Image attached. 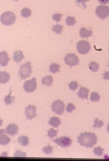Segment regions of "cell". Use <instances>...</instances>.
<instances>
[{
  "mask_svg": "<svg viewBox=\"0 0 109 161\" xmlns=\"http://www.w3.org/2000/svg\"><path fill=\"white\" fill-rule=\"evenodd\" d=\"M77 140L80 145L89 148L93 147L97 143V137L93 133L85 132L81 133Z\"/></svg>",
  "mask_w": 109,
  "mask_h": 161,
  "instance_id": "1",
  "label": "cell"
},
{
  "mask_svg": "<svg viewBox=\"0 0 109 161\" xmlns=\"http://www.w3.org/2000/svg\"><path fill=\"white\" fill-rule=\"evenodd\" d=\"M16 16L11 11L6 12L1 16V21L4 26H9L15 23Z\"/></svg>",
  "mask_w": 109,
  "mask_h": 161,
  "instance_id": "2",
  "label": "cell"
},
{
  "mask_svg": "<svg viewBox=\"0 0 109 161\" xmlns=\"http://www.w3.org/2000/svg\"><path fill=\"white\" fill-rule=\"evenodd\" d=\"M32 67L30 62H26L25 64L20 66L19 75L21 80H25L30 76L32 73Z\"/></svg>",
  "mask_w": 109,
  "mask_h": 161,
  "instance_id": "3",
  "label": "cell"
},
{
  "mask_svg": "<svg viewBox=\"0 0 109 161\" xmlns=\"http://www.w3.org/2000/svg\"><path fill=\"white\" fill-rule=\"evenodd\" d=\"M76 49L79 53L84 55L88 53L91 49L90 43L87 41L82 40L77 44Z\"/></svg>",
  "mask_w": 109,
  "mask_h": 161,
  "instance_id": "4",
  "label": "cell"
},
{
  "mask_svg": "<svg viewBox=\"0 0 109 161\" xmlns=\"http://www.w3.org/2000/svg\"><path fill=\"white\" fill-rule=\"evenodd\" d=\"M96 13L101 19H104L108 18L109 15V7L104 5L99 6L96 9Z\"/></svg>",
  "mask_w": 109,
  "mask_h": 161,
  "instance_id": "5",
  "label": "cell"
},
{
  "mask_svg": "<svg viewBox=\"0 0 109 161\" xmlns=\"http://www.w3.org/2000/svg\"><path fill=\"white\" fill-rule=\"evenodd\" d=\"M65 106L63 101L57 100L53 103L52 106V110L56 114L61 115L65 111Z\"/></svg>",
  "mask_w": 109,
  "mask_h": 161,
  "instance_id": "6",
  "label": "cell"
},
{
  "mask_svg": "<svg viewBox=\"0 0 109 161\" xmlns=\"http://www.w3.org/2000/svg\"><path fill=\"white\" fill-rule=\"evenodd\" d=\"M37 88V83L36 78H33L31 80L26 81L24 83L23 88L27 92H32Z\"/></svg>",
  "mask_w": 109,
  "mask_h": 161,
  "instance_id": "7",
  "label": "cell"
},
{
  "mask_svg": "<svg viewBox=\"0 0 109 161\" xmlns=\"http://www.w3.org/2000/svg\"><path fill=\"white\" fill-rule=\"evenodd\" d=\"M66 64L70 66H74L78 64L79 59L75 54H67L65 58Z\"/></svg>",
  "mask_w": 109,
  "mask_h": 161,
  "instance_id": "8",
  "label": "cell"
},
{
  "mask_svg": "<svg viewBox=\"0 0 109 161\" xmlns=\"http://www.w3.org/2000/svg\"><path fill=\"white\" fill-rule=\"evenodd\" d=\"M53 142L62 147H68L72 144V143L71 138L67 137H63L55 139L53 140Z\"/></svg>",
  "mask_w": 109,
  "mask_h": 161,
  "instance_id": "9",
  "label": "cell"
},
{
  "mask_svg": "<svg viewBox=\"0 0 109 161\" xmlns=\"http://www.w3.org/2000/svg\"><path fill=\"white\" fill-rule=\"evenodd\" d=\"M25 109L26 111L25 112V114H26L27 119H32L36 116V108L35 106L29 105L27 107L25 108Z\"/></svg>",
  "mask_w": 109,
  "mask_h": 161,
  "instance_id": "10",
  "label": "cell"
},
{
  "mask_svg": "<svg viewBox=\"0 0 109 161\" xmlns=\"http://www.w3.org/2000/svg\"><path fill=\"white\" fill-rule=\"evenodd\" d=\"M19 131V127L16 124L13 123L10 124L6 127L5 132L12 136H13L18 133Z\"/></svg>",
  "mask_w": 109,
  "mask_h": 161,
  "instance_id": "11",
  "label": "cell"
},
{
  "mask_svg": "<svg viewBox=\"0 0 109 161\" xmlns=\"http://www.w3.org/2000/svg\"><path fill=\"white\" fill-rule=\"evenodd\" d=\"M10 60L8 57V55L6 52H2L0 53V64L1 66H5L8 65V62Z\"/></svg>",
  "mask_w": 109,
  "mask_h": 161,
  "instance_id": "12",
  "label": "cell"
},
{
  "mask_svg": "<svg viewBox=\"0 0 109 161\" xmlns=\"http://www.w3.org/2000/svg\"><path fill=\"white\" fill-rule=\"evenodd\" d=\"M10 141V138L7 135L4 134V130L1 129L0 130V143L2 145H6Z\"/></svg>",
  "mask_w": 109,
  "mask_h": 161,
  "instance_id": "13",
  "label": "cell"
},
{
  "mask_svg": "<svg viewBox=\"0 0 109 161\" xmlns=\"http://www.w3.org/2000/svg\"><path fill=\"white\" fill-rule=\"evenodd\" d=\"M90 90L89 89H86L85 88L83 87H80L79 92L77 93L78 97L84 99H88V93H89Z\"/></svg>",
  "mask_w": 109,
  "mask_h": 161,
  "instance_id": "14",
  "label": "cell"
},
{
  "mask_svg": "<svg viewBox=\"0 0 109 161\" xmlns=\"http://www.w3.org/2000/svg\"><path fill=\"white\" fill-rule=\"evenodd\" d=\"M80 35L82 38H88L91 36L92 31L90 30H88L85 28H82L80 30Z\"/></svg>",
  "mask_w": 109,
  "mask_h": 161,
  "instance_id": "15",
  "label": "cell"
},
{
  "mask_svg": "<svg viewBox=\"0 0 109 161\" xmlns=\"http://www.w3.org/2000/svg\"><path fill=\"white\" fill-rule=\"evenodd\" d=\"M10 76L9 74L5 72H0V83L5 84L9 81Z\"/></svg>",
  "mask_w": 109,
  "mask_h": 161,
  "instance_id": "16",
  "label": "cell"
},
{
  "mask_svg": "<svg viewBox=\"0 0 109 161\" xmlns=\"http://www.w3.org/2000/svg\"><path fill=\"white\" fill-rule=\"evenodd\" d=\"M13 60L15 62L19 63L21 62L22 60L24 58L23 53L22 51H16L14 52V55L13 56Z\"/></svg>",
  "mask_w": 109,
  "mask_h": 161,
  "instance_id": "17",
  "label": "cell"
},
{
  "mask_svg": "<svg viewBox=\"0 0 109 161\" xmlns=\"http://www.w3.org/2000/svg\"><path fill=\"white\" fill-rule=\"evenodd\" d=\"M49 125L53 126L55 128H57L59 125L61 124L60 120L57 117H54L50 118V120L48 122Z\"/></svg>",
  "mask_w": 109,
  "mask_h": 161,
  "instance_id": "18",
  "label": "cell"
},
{
  "mask_svg": "<svg viewBox=\"0 0 109 161\" xmlns=\"http://www.w3.org/2000/svg\"><path fill=\"white\" fill-rule=\"evenodd\" d=\"M53 81V77L51 75L46 76L45 77L42 78V83L43 85L49 86L52 85Z\"/></svg>",
  "mask_w": 109,
  "mask_h": 161,
  "instance_id": "19",
  "label": "cell"
},
{
  "mask_svg": "<svg viewBox=\"0 0 109 161\" xmlns=\"http://www.w3.org/2000/svg\"><path fill=\"white\" fill-rule=\"evenodd\" d=\"M19 143L23 146H26L29 144V139L27 137L25 136H21L18 139Z\"/></svg>",
  "mask_w": 109,
  "mask_h": 161,
  "instance_id": "20",
  "label": "cell"
},
{
  "mask_svg": "<svg viewBox=\"0 0 109 161\" xmlns=\"http://www.w3.org/2000/svg\"><path fill=\"white\" fill-rule=\"evenodd\" d=\"M89 68L91 71L93 72H96L99 69V64L95 62H92L89 64Z\"/></svg>",
  "mask_w": 109,
  "mask_h": 161,
  "instance_id": "21",
  "label": "cell"
},
{
  "mask_svg": "<svg viewBox=\"0 0 109 161\" xmlns=\"http://www.w3.org/2000/svg\"><path fill=\"white\" fill-rule=\"evenodd\" d=\"M31 11L28 8H25L21 11V15L24 18H28L31 15Z\"/></svg>",
  "mask_w": 109,
  "mask_h": 161,
  "instance_id": "22",
  "label": "cell"
},
{
  "mask_svg": "<svg viewBox=\"0 0 109 161\" xmlns=\"http://www.w3.org/2000/svg\"><path fill=\"white\" fill-rule=\"evenodd\" d=\"M59 65L57 64H52L50 66V72L53 73H56L59 71Z\"/></svg>",
  "mask_w": 109,
  "mask_h": 161,
  "instance_id": "23",
  "label": "cell"
},
{
  "mask_svg": "<svg viewBox=\"0 0 109 161\" xmlns=\"http://www.w3.org/2000/svg\"><path fill=\"white\" fill-rule=\"evenodd\" d=\"M66 24L67 25V26H73L76 23V21L75 18L73 17H70L68 16L66 20Z\"/></svg>",
  "mask_w": 109,
  "mask_h": 161,
  "instance_id": "24",
  "label": "cell"
},
{
  "mask_svg": "<svg viewBox=\"0 0 109 161\" xmlns=\"http://www.w3.org/2000/svg\"><path fill=\"white\" fill-rule=\"evenodd\" d=\"M12 91H11L10 92V93H9V95L8 96H6L4 98V101H5V103H6L7 105H10V104H11L12 103H13V101H14V99L15 97H11V93Z\"/></svg>",
  "mask_w": 109,
  "mask_h": 161,
  "instance_id": "25",
  "label": "cell"
},
{
  "mask_svg": "<svg viewBox=\"0 0 109 161\" xmlns=\"http://www.w3.org/2000/svg\"><path fill=\"white\" fill-rule=\"evenodd\" d=\"M63 28V26L57 24V25L53 26L52 30L54 32H56V34H60L62 32Z\"/></svg>",
  "mask_w": 109,
  "mask_h": 161,
  "instance_id": "26",
  "label": "cell"
},
{
  "mask_svg": "<svg viewBox=\"0 0 109 161\" xmlns=\"http://www.w3.org/2000/svg\"><path fill=\"white\" fill-rule=\"evenodd\" d=\"M100 97L99 93L97 92H92L91 94L90 100L93 102L98 101L100 100Z\"/></svg>",
  "mask_w": 109,
  "mask_h": 161,
  "instance_id": "27",
  "label": "cell"
},
{
  "mask_svg": "<svg viewBox=\"0 0 109 161\" xmlns=\"http://www.w3.org/2000/svg\"><path fill=\"white\" fill-rule=\"evenodd\" d=\"M103 150L100 147H96L93 150V153L95 155L98 156H102L103 154Z\"/></svg>",
  "mask_w": 109,
  "mask_h": 161,
  "instance_id": "28",
  "label": "cell"
},
{
  "mask_svg": "<svg viewBox=\"0 0 109 161\" xmlns=\"http://www.w3.org/2000/svg\"><path fill=\"white\" fill-rule=\"evenodd\" d=\"M58 131V130H55V129H54L53 128L50 129V130L47 132V133H48V136L50 138H53V137L56 136Z\"/></svg>",
  "mask_w": 109,
  "mask_h": 161,
  "instance_id": "29",
  "label": "cell"
},
{
  "mask_svg": "<svg viewBox=\"0 0 109 161\" xmlns=\"http://www.w3.org/2000/svg\"><path fill=\"white\" fill-rule=\"evenodd\" d=\"M104 125V123H103V121L102 120H99L98 118H96L94 121V125L93 126V128H100L102 126Z\"/></svg>",
  "mask_w": 109,
  "mask_h": 161,
  "instance_id": "30",
  "label": "cell"
},
{
  "mask_svg": "<svg viewBox=\"0 0 109 161\" xmlns=\"http://www.w3.org/2000/svg\"><path fill=\"white\" fill-rule=\"evenodd\" d=\"M78 84L77 82L73 81L69 84V89L72 91H75L78 88Z\"/></svg>",
  "mask_w": 109,
  "mask_h": 161,
  "instance_id": "31",
  "label": "cell"
},
{
  "mask_svg": "<svg viewBox=\"0 0 109 161\" xmlns=\"http://www.w3.org/2000/svg\"><path fill=\"white\" fill-rule=\"evenodd\" d=\"M53 147L48 145V146L43 148L42 151L46 154H49L53 153Z\"/></svg>",
  "mask_w": 109,
  "mask_h": 161,
  "instance_id": "32",
  "label": "cell"
},
{
  "mask_svg": "<svg viewBox=\"0 0 109 161\" xmlns=\"http://www.w3.org/2000/svg\"><path fill=\"white\" fill-rule=\"evenodd\" d=\"M76 109V107L72 103H68L66 107L67 111L68 112H72L73 110Z\"/></svg>",
  "mask_w": 109,
  "mask_h": 161,
  "instance_id": "33",
  "label": "cell"
},
{
  "mask_svg": "<svg viewBox=\"0 0 109 161\" xmlns=\"http://www.w3.org/2000/svg\"><path fill=\"white\" fill-rule=\"evenodd\" d=\"M62 16H63V15L62 14L56 13L53 16V20L56 21V22H59V21H60L61 17Z\"/></svg>",
  "mask_w": 109,
  "mask_h": 161,
  "instance_id": "34",
  "label": "cell"
},
{
  "mask_svg": "<svg viewBox=\"0 0 109 161\" xmlns=\"http://www.w3.org/2000/svg\"><path fill=\"white\" fill-rule=\"evenodd\" d=\"M14 156L17 157H25L26 156V154L19 151H17L14 154Z\"/></svg>",
  "mask_w": 109,
  "mask_h": 161,
  "instance_id": "35",
  "label": "cell"
},
{
  "mask_svg": "<svg viewBox=\"0 0 109 161\" xmlns=\"http://www.w3.org/2000/svg\"><path fill=\"white\" fill-rule=\"evenodd\" d=\"M103 77L105 80H109V72H106L103 74Z\"/></svg>",
  "mask_w": 109,
  "mask_h": 161,
  "instance_id": "36",
  "label": "cell"
},
{
  "mask_svg": "<svg viewBox=\"0 0 109 161\" xmlns=\"http://www.w3.org/2000/svg\"><path fill=\"white\" fill-rule=\"evenodd\" d=\"M101 4H106L109 3V0H98Z\"/></svg>",
  "mask_w": 109,
  "mask_h": 161,
  "instance_id": "37",
  "label": "cell"
},
{
  "mask_svg": "<svg viewBox=\"0 0 109 161\" xmlns=\"http://www.w3.org/2000/svg\"><path fill=\"white\" fill-rule=\"evenodd\" d=\"M90 0H76V1L78 3H82L83 4H84L85 3V2L88 1Z\"/></svg>",
  "mask_w": 109,
  "mask_h": 161,
  "instance_id": "38",
  "label": "cell"
},
{
  "mask_svg": "<svg viewBox=\"0 0 109 161\" xmlns=\"http://www.w3.org/2000/svg\"><path fill=\"white\" fill-rule=\"evenodd\" d=\"M108 132L109 133V123L108 124Z\"/></svg>",
  "mask_w": 109,
  "mask_h": 161,
  "instance_id": "39",
  "label": "cell"
},
{
  "mask_svg": "<svg viewBox=\"0 0 109 161\" xmlns=\"http://www.w3.org/2000/svg\"><path fill=\"white\" fill-rule=\"evenodd\" d=\"M13 1H19V0H13Z\"/></svg>",
  "mask_w": 109,
  "mask_h": 161,
  "instance_id": "40",
  "label": "cell"
},
{
  "mask_svg": "<svg viewBox=\"0 0 109 161\" xmlns=\"http://www.w3.org/2000/svg\"></svg>",
  "mask_w": 109,
  "mask_h": 161,
  "instance_id": "41",
  "label": "cell"
}]
</instances>
